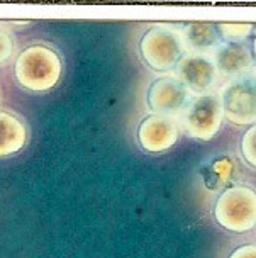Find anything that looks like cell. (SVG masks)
I'll use <instances>...</instances> for the list:
<instances>
[{
    "instance_id": "6da1fadb",
    "label": "cell",
    "mask_w": 256,
    "mask_h": 258,
    "mask_svg": "<svg viewBox=\"0 0 256 258\" xmlns=\"http://www.w3.org/2000/svg\"><path fill=\"white\" fill-rule=\"evenodd\" d=\"M14 73L21 87L31 92H46L59 82L63 63L59 54L46 44H33L22 49L16 59Z\"/></svg>"
},
{
    "instance_id": "7a4b0ae2",
    "label": "cell",
    "mask_w": 256,
    "mask_h": 258,
    "mask_svg": "<svg viewBox=\"0 0 256 258\" xmlns=\"http://www.w3.org/2000/svg\"><path fill=\"white\" fill-rule=\"evenodd\" d=\"M217 224L231 233H246L256 221V194L253 187H227L214 204Z\"/></svg>"
},
{
    "instance_id": "3957f363",
    "label": "cell",
    "mask_w": 256,
    "mask_h": 258,
    "mask_svg": "<svg viewBox=\"0 0 256 258\" xmlns=\"http://www.w3.org/2000/svg\"><path fill=\"white\" fill-rule=\"evenodd\" d=\"M141 58L151 70L164 73L177 67L185 56L184 39L175 29L153 26L143 34L139 43Z\"/></svg>"
},
{
    "instance_id": "277c9868",
    "label": "cell",
    "mask_w": 256,
    "mask_h": 258,
    "mask_svg": "<svg viewBox=\"0 0 256 258\" xmlns=\"http://www.w3.org/2000/svg\"><path fill=\"white\" fill-rule=\"evenodd\" d=\"M222 124L221 100L216 94H200L187 105L184 126L189 136L200 141H209L219 133Z\"/></svg>"
},
{
    "instance_id": "5b68a950",
    "label": "cell",
    "mask_w": 256,
    "mask_h": 258,
    "mask_svg": "<svg viewBox=\"0 0 256 258\" xmlns=\"http://www.w3.org/2000/svg\"><path fill=\"white\" fill-rule=\"evenodd\" d=\"M222 109V117L236 124V126H253L256 117V95H254V80L243 77L229 82L222 89V95L219 97Z\"/></svg>"
},
{
    "instance_id": "8992f818",
    "label": "cell",
    "mask_w": 256,
    "mask_h": 258,
    "mask_svg": "<svg viewBox=\"0 0 256 258\" xmlns=\"http://www.w3.org/2000/svg\"><path fill=\"white\" fill-rule=\"evenodd\" d=\"M146 102L153 114L173 119L187 109L189 90L175 77H159L149 85Z\"/></svg>"
},
{
    "instance_id": "52a82bcc",
    "label": "cell",
    "mask_w": 256,
    "mask_h": 258,
    "mask_svg": "<svg viewBox=\"0 0 256 258\" xmlns=\"http://www.w3.org/2000/svg\"><path fill=\"white\" fill-rule=\"evenodd\" d=\"M178 141V126L172 117L149 114L138 126V143L148 153H161Z\"/></svg>"
},
{
    "instance_id": "ba28073f",
    "label": "cell",
    "mask_w": 256,
    "mask_h": 258,
    "mask_svg": "<svg viewBox=\"0 0 256 258\" xmlns=\"http://www.w3.org/2000/svg\"><path fill=\"white\" fill-rule=\"evenodd\" d=\"M178 78L182 85L189 92L195 94H205L216 82V64L205 54L192 53L185 54L178 61Z\"/></svg>"
},
{
    "instance_id": "9c48e42d",
    "label": "cell",
    "mask_w": 256,
    "mask_h": 258,
    "mask_svg": "<svg viewBox=\"0 0 256 258\" xmlns=\"http://www.w3.org/2000/svg\"><path fill=\"white\" fill-rule=\"evenodd\" d=\"M216 70L226 77H239L253 64L251 49L241 41H227L216 51Z\"/></svg>"
},
{
    "instance_id": "30bf717a",
    "label": "cell",
    "mask_w": 256,
    "mask_h": 258,
    "mask_svg": "<svg viewBox=\"0 0 256 258\" xmlns=\"http://www.w3.org/2000/svg\"><path fill=\"white\" fill-rule=\"evenodd\" d=\"M27 143V127L16 114L0 110V156L19 153Z\"/></svg>"
},
{
    "instance_id": "8fae6325",
    "label": "cell",
    "mask_w": 256,
    "mask_h": 258,
    "mask_svg": "<svg viewBox=\"0 0 256 258\" xmlns=\"http://www.w3.org/2000/svg\"><path fill=\"white\" fill-rule=\"evenodd\" d=\"M184 36L187 44L195 51H205V49L214 48L221 39L216 26L209 22H192L185 27Z\"/></svg>"
},
{
    "instance_id": "7c38bea8",
    "label": "cell",
    "mask_w": 256,
    "mask_h": 258,
    "mask_svg": "<svg viewBox=\"0 0 256 258\" xmlns=\"http://www.w3.org/2000/svg\"><path fill=\"white\" fill-rule=\"evenodd\" d=\"M216 29L219 32V36H222V38H227L231 41H239L246 38L253 27H251V24H219L216 26Z\"/></svg>"
},
{
    "instance_id": "4fadbf2b",
    "label": "cell",
    "mask_w": 256,
    "mask_h": 258,
    "mask_svg": "<svg viewBox=\"0 0 256 258\" xmlns=\"http://www.w3.org/2000/svg\"><path fill=\"white\" fill-rule=\"evenodd\" d=\"M254 140H256V129H254V126H251L248 131L244 133L243 140H241V153H243L244 160L248 161L251 167H254V165H256Z\"/></svg>"
},
{
    "instance_id": "5bb4252c",
    "label": "cell",
    "mask_w": 256,
    "mask_h": 258,
    "mask_svg": "<svg viewBox=\"0 0 256 258\" xmlns=\"http://www.w3.org/2000/svg\"><path fill=\"white\" fill-rule=\"evenodd\" d=\"M12 39L6 31H0V63H4L6 59L12 56Z\"/></svg>"
},
{
    "instance_id": "9a60e30c",
    "label": "cell",
    "mask_w": 256,
    "mask_h": 258,
    "mask_svg": "<svg viewBox=\"0 0 256 258\" xmlns=\"http://www.w3.org/2000/svg\"><path fill=\"white\" fill-rule=\"evenodd\" d=\"M229 258H256V246L244 245V246L236 248L234 251H231Z\"/></svg>"
}]
</instances>
